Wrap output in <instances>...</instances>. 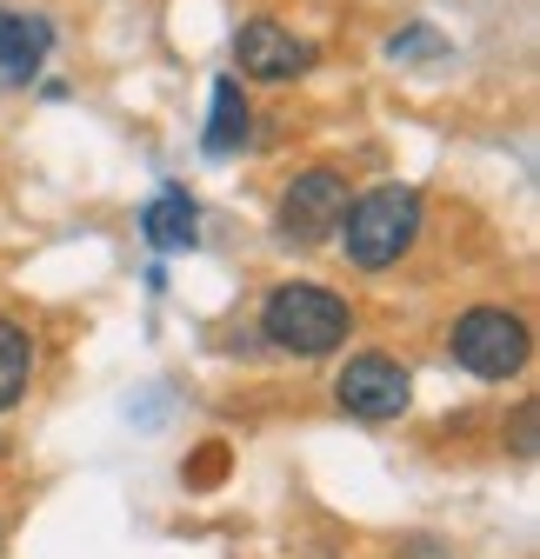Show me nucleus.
<instances>
[{
  "mask_svg": "<svg viewBox=\"0 0 540 559\" xmlns=\"http://www.w3.org/2000/svg\"><path fill=\"white\" fill-rule=\"evenodd\" d=\"M141 234H148L154 253L193 247V234H200V206L187 200V187H167V193H154V200L141 206Z\"/></svg>",
  "mask_w": 540,
  "mask_h": 559,
  "instance_id": "nucleus-8",
  "label": "nucleus"
},
{
  "mask_svg": "<svg viewBox=\"0 0 540 559\" xmlns=\"http://www.w3.org/2000/svg\"><path fill=\"white\" fill-rule=\"evenodd\" d=\"M260 333L274 340L281 354L320 360V354H333V346L354 333V307L333 294V287H320V280H287V287L267 294V307H260Z\"/></svg>",
  "mask_w": 540,
  "mask_h": 559,
  "instance_id": "nucleus-1",
  "label": "nucleus"
},
{
  "mask_svg": "<svg viewBox=\"0 0 540 559\" xmlns=\"http://www.w3.org/2000/svg\"><path fill=\"white\" fill-rule=\"evenodd\" d=\"M333 400H341L354 419H400V413H408V400H414V380H408V367L387 360V354H361V360L341 367Z\"/></svg>",
  "mask_w": 540,
  "mask_h": 559,
  "instance_id": "nucleus-5",
  "label": "nucleus"
},
{
  "mask_svg": "<svg viewBox=\"0 0 540 559\" xmlns=\"http://www.w3.org/2000/svg\"><path fill=\"white\" fill-rule=\"evenodd\" d=\"M234 53H240V74L247 81H274V87L314 67V47L294 40V27H281V21H247L234 34Z\"/></svg>",
  "mask_w": 540,
  "mask_h": 559,
  "instance_id": "nucleus-6",
  "label": "nucleus"
},
{
  "mask_svg": "<svg viewBox=\"0 0 540 559\" xmlns=\"http://www.w3.org/2000/svg\"><path fill=\"white\" fill-rule=\"evenodd\" d=\"M447 346H454V360L474 373V380H514V373L527 367L533 333H527V320L507 313V307H474V313L454 320Z\"/></svg>",
  "mask_w": 540,
  "mask_h": 559,
  "instance_id": "nucleus-3",
  "label": "nucleus"
},
{
  "mask_svg": "<svg viewBox=\"0 0 540 559\" xmlns=\"http://www.w3.org/2000/svg\"><path fill=\"white\" fill-rule=\"evenodd\" d=\"M333 240H341V253L361 273L394 266L400 253L421 240V193L414 187H367L361 200H348V214H341V227H333Z\"/></svg>",
  "mask_w": 540,
  "mask_h": 559,
  "instance_id": "nucleus-2",
  "label": "nucleus"
},
{
  "mask_svg": "<svg viewBox=\"0 0 540 559\" xmlns=\"http://www.w3.org/2000/svg\"><path fill=\"white\" fill-rule=\"evenodd\" d=\"M47 47H54V27H47V21L0 8V87H27V81L40 74Z\"/></svg>",
  "mask_w": 540,
  "mask_h": 559,
  "instance_id": "nucleus-7",
  "label": "nucleus"
},
{
  "mask_svg": "<svg viewBox=\"0 0 540 559\" xmlns=\"http://www.w3.org/2000/svg\"><path fill=\"white\" fill-rule=\"evenodd\" d=\"M34 380V333L21 320H0V413H8Z\"/></svg>",
  "mask_w": 540,
  "mask_h": 559,
  "instance_id": "nucleus-10",
  "label": "nucleus"
},
{
  "mask_svg": "<svg viewBox=\"0 0 540 559\" xmlns=\"http://www.w3.org/2000/svg\"><path fill=\"white\" fill-rule=\"evenodd\" d=\"M247 127H254V114H247V94H240V81H214V114H208V154H214V160H227L234 147H247Z\"/></svg>",
  "mask_w": 540,
  "mask_h": 559,
  "instance_id": "nucleus-9",
  "label": "nucleus"
},
{
  "mask_svg": "<svg viewBox=\"0 0 540 559\" xmlns=\"http://www.w3.org/2000/svg\"><path fill=\"white\" fill-rule=\"evenodd\" d=\"M341 214H348V180L333 174V167H307V174H294L287 193H281V234H287L294 247L333 240Z\"/></svg>",
  "mask_w": 540,
  "mask_h": 559,
  "instance_id": "nucleus-4",
  "label": "nucleus"
}]
</instances>
